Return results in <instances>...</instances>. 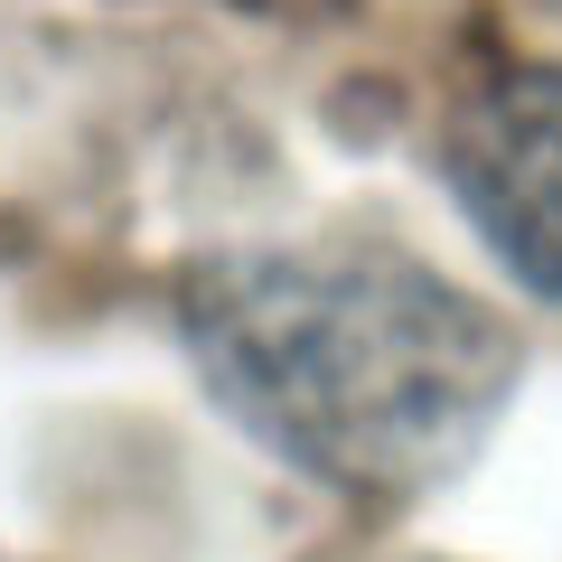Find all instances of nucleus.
<instances>
[{"mask_svg": "<svg viewBox=\"0 0 562 562\" xmlns=\"http://www.w3.org/2000/svg\"><path fill=\"white\" fill-rule=\"evenodd\" d=\"M179 338L272 460L366 506L450 487L525 375L516 328L413 254H206Z\"/></svg>", "mask_w": 562, "mask_h": 562, "instance_id": "1", "label": "nucleus"}, {"mask_svg": "<svg viewBox=\"0 0 562 562\" xmlns=\"http://www.w3.org/2000/svg\"><path fill=\"white\" fill-rule=\"evenodd\" d=\"M460 216L506 281L562 310V57H497L441 132Z\"/></svg>", "mask_w": 562, "mask_h": 562, "instance_id": "2", "label": "nucleus"}]
</instances>
